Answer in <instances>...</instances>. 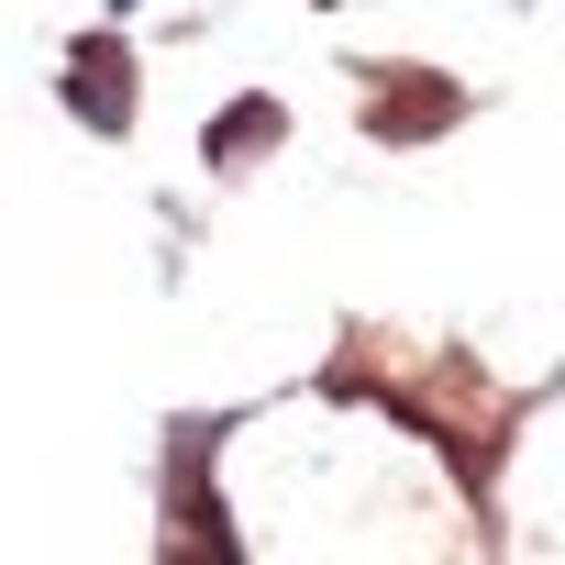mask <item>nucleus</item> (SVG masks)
Returning <instances> with one entry per match:
<instances>
[{
  "label": "nucleus",
  "instance_id": "1",
  "mask_svg": "<svg viewBox=\"0 0 565 565\" xmlns=\"http://www.w3.org/2000/svg\"><path fill=\"white\" fill-rule=\"evenodd\" d=\"M67 100H78V111H89L100 134H122V111H134V100H122V45H111V34L67 56Z\"/></svg>",
  "mask_w": 565,
  "mask_h": 565
},
{
  "label": "nucleus",
  "instance_id": "2",
  "mask_svg": "<svg viewBox=\"0 0 565 565\" xmlns=\"http://www.w3.org/2000/svg\"><path fill=\"white\" fill-rule=\"evenodd\" d=\"M244 145H277V111H266V100H244V111L211 122V156H244Z\"/></svg>",
  "mask_w": 565,
  "mask_h": 565
}]
</instances>
